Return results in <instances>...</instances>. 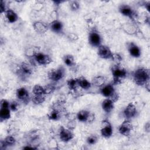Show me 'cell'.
Here are the masks:
<instances>
[{
  "mask_svg": "<svg viewBox=\"0 0 150 150\" xmlns=\"http://www.w3.org/2000/svg\"><path fill=\"white\" fill-rule=\"evenodd\" d=\"M9 104L6 100L2 99L0 103V108H9Z\"/></svg>",
  "mask_w": 150,
  "mask_h": 150,
  "instance_id": "e575fe53",
  "label": "cell"
},
{
  "mask_svg": "<svg viewBox=\"0 0 150 150\" xmlns=\"http://www.w3.org/2000/svg\"><path fill=\"white\" fill-rule=\"evenodd\" d=\"M127 49L129 53L134 57H139L141 56V50L139 47L134 42L127 43Z\"/></svg>",
  "mask_w": 150,
  "mask_h": 150,
  "instance_id": "5bb4252c",
  "label": "cell"
},
{
  "mask_svg": "<svg viewBox=\"0 0 150 150\" xmlns=\"http://www.w3.org/2000/svg\"><path fill=\"white\" fill-rule=\"evenodd\" d=\"M16 96L18 100L23 103L29 101V93L28 90L25 87H20L18 88L16 92Z\"/></svg>",
  "mask_w": 150,
  "mask_h": 150,
  "instance_id": "7c38bea8",
  "label": "cell"
},
{
  "mask_svg": "<svg viewBox=\"0 0 150 150\" xmlns=\"http://www.w3.org/2000/svg\"><path fill=\"white\" fill-rule=\"evenodd\" d=\"M74 135L72 131L67 128H65L63 126H61L59 130V138L63 142H67L73 139Z\"/></svg>",
  "mask_w": 150,
  "mask_h": 150,
  "instance_id": "30bf717a",
  "label": "cell"
},
{
  "mask_svg": "<svg viewBox=\"0 0 150 150\" xmlns=\"http://www.w3.org/2000/svg\"><path fill=\"white\" fill-rule=\"evenodd\" d=\"M64 76V69L62 67L50 69L47 73L48 78L54 81H58Z\"/></svg>",
  "mask_w": 150,
  "mask_h": 150,
  "instance_id": "277c9868",
  "label": "cell"
},
{
  "mask_svg": "<svg viewBox=\"0 0 150 150\" xmlns=\"http://www.w3.org/2000/svg\"><path fill=\"white\" fill-rule=\"evenodd\" d=\"M111 71L113 77V84L117 85L121 84L127 76L126 69L120 64H115L111 67Z\"/></svg>",
  "mask_w": 150,
  "mask_h": 150,
  "instance_id": "7a4b0ae2",
  "label": "cell"
},
{
  "mask_svg": "<svg viewBox=\"0 0 150 150\" xmlns=\"http://www.w3.org/2000/svg\"><path fill=\"white\" fill-rule=\"evenodd\" d=\"M88 43L93 47H98L101 45V37L97 30H93L90 32L88 35Z\"/></svg>",
  "mask_w": 150,
  "mask_h": 150,
  "instance_id": "8992f818",
  "label": "cell"
},
{
  "mask_svg": "<svg viewBox=\"0 0 150 150\" xmlns=\"http://www.w3.org/2000/svg\"><path fill=\"white\" fill-rule=\"evenodd\" d=\"M32 94L34 95H46L44 90V87L36 84L32 88Z\"/></svg>",
  "mask_w": 150,
  "mask_h": 150,
  "instance_id": "4316f807",
  "label": "cell"
},
{
  "mask_svg": "<svg viewBox=\"0 0 150 150\" xmlns=\"http://www.w3.org/2000/svg\"><path fill=\"white\" fill-rule=\"evenodd\" d=\"M67 86L69 89L70 90H76L77 86H79L77 83V78H73L69 79V80L67 81Z\"/></svg>",
  "mask_w": 150,
  "mask_h": 150,
  "instance_id": "83f0119b",
  "label": "cell"
},
{
  "mask_svg": "<svg viewBox=\"0 0 150 150\" xmlns=\"http://www.w3.org/2000/svg\"><path fill=\"white\" fill-rule=\"evenodd\" d=\"M101 107L105 112H111L114 107V102L110 98H107L102 102Z\"/></svg>",
  "mask_w": 150,
  "mask_h": 150,
  "instance_id": "ac0fdd59",
  "label": "cell"
},
{
  "mask_svg": "<svg viewBox=\"0 0 150 150\" xmlns=\"http://www.w3.org/2000/svg\"><path fill=\"white\" fill-rule=\"evenodd\" d=\"M137 114V108L135 105L132 103H129L124 111V115L127 120L134 117Z\"/></svg>",
  "mask_w": 150,
  "mask_h": 150,
  "instance_id": "4fadbf2b",
  "label": "cell"
},
{
  "mask_svg": "<svg viewBox=\"0 0 150 150\" xmlns=\"http://www.w3.org/2000/svg\"><path fill=\"white\" fill-rule=\"evenodd\" d=\"M111 59L112 60H114V62H115L117 63V64H120V63L122 60V57H121V56L119 54L113 53Z\"/></svg>",
  "mask_w": 150,
  "mask_h": 150,
  "instance_id": "836d02e7",
  "label": "cell"
},
{
  "mask_svg": "<svg viewBox=\"0 0 150 150\" xmlns=\"http://www.w3.org/2000/svg\"><path fill=\"white\" fill-rule=\"evenodd\" d=\"M149 70L148 69L141 67L137 69L133 73V80L135 83L140 86L149 82Z\"/></svg>",
  "mask_w": 150,
  "mask_h": 150,
  "instance_id": "6da1fadb",
  "label": "cell"
},
{
  "mask_svg": "<svg viewBox=\"0 0 150 150\" xmlns=\"http://www.w3.org/2000/svg\"><path fill=\"white\" fill-rule=\"evenodd\" d=\"M11 118V110L9 108H1L0 109V121L2 122Z\"/></svg>",
  "mask_w": 150,
  "mask_h": 150,
  "instance_id": "7402d4cb",
  "label": "cell"
},
{
  "mask_svg": "<svg viewBox=\"0 0 150 150\" xmlns=\"http://www.w3.org/2000/svg\"><path fill=\"white\" fill-rule=\"evenodd\" d=\"M23 149H35V148L33 147H29V146H26V147H24Z\"/></svg>",
  "mask_w": 150,
  "mask_h": 150,
  "instance_id": "74e56055",
  "label": "cell"
},
{
  "mask_svg": "<svg viewBox=\"0 0 150 150\" xmlns=\"http://www.w3.org/2000/svg\"><path fill=\"white\" fill-rule=\"evenodd\" d=\"M4 145L6 146H12L15 145L16 142V140L15 138L12 136H7L3 141H2Z\"/></svg>",
  "mask_w": 150,
  "mask_h": 150,
  "instance_id": "f1b7e54d",
  "label": "cell"
},
{
  "mask_svg": "<svg viewBox=\"0 0 150 150\" xmlns=\"http://www.w3.org/2000/svg\"><path fill=\"white\" fill-rule=\"evenodd\" d=\"M47 117L50 120L57 121L61 118V112L56 108H52L47 114Z\"/></svg>",
  "mask_w": 150,
  "mask_h": 150,
  "instance_id": "603a6c76",
  "label": "cell"
},
{
  "mask_svg": "<svg viewBox=\"0 0 150 150\" xmlns=\"http://www.w3.org/2000/svg\"><path fill=\"white\" fill-rule=\"evenodd\" d=\"M69 38L70 39L73 40H75L77 39V38H78L77 36H76V35L74 34V33H73V36H72V35H71V34H70L69 36Z\"/></svg>",
  "mask_w": 150,
  "mask_h": 150,
  "instance_id": "8d00e7d4",
  "label": "cell"
},
{
  "mask_svg": "<svg viewBox=\"0 0 150 150\" xmlns=\"http://www.w3.org/2000/svg\"><path fill=\"white\" fill-rule=\"evenodd\" d=\"M35 31L38 33H44L47 31L49 27L46 23L41 21H36L32 25Z\"/></svg>",
  "mask_w": 150,
  "mask_h": 150,
  "instance_id": "9a60e30c",
  "label": "cell"
},
{
  "mask_svg": "<svg viewBox=\"0 0 150 150\" xmlns=\"http://www.w3.org/2000/svg\"><path fill=\"white\" fill-rule=\"evenodd\" d=\"M0 7H1V13H5L6 11V5H5V2L4 1H1V3H0Z\"/></svg>",
  "mask_w": 150,
  "mask_h": 150,
  "instance_id": "d590c367",
  "label": "cell"
},
{
  "mask_svg": "<svg viewBox=\"0 0 150 150\" xmlns=\"http://www.w3.org/2000/svg\"><path fill=\"white\" fill-rule=\"evenodd\" d=\"M46 95H34L32 97V102L36 105L40 104L45 101Z\"/></svg>",
  "mask_w": 150,
  "mask_h": 150,
  "instance_id": "484cf974",
  "label": "cell"
},
{
  "mask_svg": "<svg viewBox=\"0 0 150 150\" xmlns=\"http://www.w3.org/2000/svg\"><path fill=\"white\" fill-rule=\"evenodd\" d=\"M120 12L124 16L133 18L134 16V12L132 9L128 5H121L119 7Z\"/></svg>",
  "mask_w": 150,
  "mask_h": 150,
  "instance_id": "e0dca14e",
  "label": "cell"
},
{
  "mask_svg": "<svg viewBox=\"0 0 150 150\" xmlns=\"http://www.w3.org/2000/svg\"><path fill=\"white\" fill-rule=\"evenodd\" d=\"M63 62L64 64L70 67H71L74 66L75 64V61H74V58L71 54H66L64 55L63 58Z\"/></svg>",
  "mask_w": 150,
  "mask_h": 150,
  "instance_id": "d4e9b609",
  "label": "cell"
},
{
  "mask_svg": "<svg viewBox=\"0 0 150 150\" xmlns=\"http://www.w3.org/2000/svg\"><path fill=\"white\" fill-rule=\"evenodd\" d=\"M77 118L82 122H91L94 120V114L87 110H81L77 112Z\"/></svg>",
  "mask_w": 150,
  "mask_h": 150,
  "instance_id": "5b68a950",
  "label": "cell"
},
{
  "mask_svg": "<svg viewBox=\"0 0 150 150\" xmlns=\"http://www.w3.org/2000/svg\"><path fill=\"white\" fill-rule=\"evenodd\" d=\"M133 129V125L132 123L128 120H124L122 124L120 125L118 131L119 132L125 137L129 136L131 132V131Z\"/></svg>",
  "mask_w": 150,
  "mask_h": 150,
  "instance_id": "52a82bcc",
  "label": "cell"
},
{
  "mask_svg": "<svg viewBox=\"0 0 150 150\" xmlns=\"http://www.w3.org/2000/svg\"><path fill=\"white\" fill-rule=\"evenodd\" d=\"M97 141H98V138L94 135H91L88 137V138H87V140H86L87 144L88 145H91L96 144L97 143Z\"/></svg>",
  "mask_w": 150,
  "mask_h": 150,
  "instance_id": "4dcf8cb0",
  "label": "cell"
},
{
  "mask_svg": "<svg viewBox=\"0 0 150 150\" xmlns=\"http://www.w3.org/2000/svg\"><path fill=\"white\" fill-rule=\"evenodd\" d=\"M70 9L73 11H76L80 8V4L76 1H71L70 3Z\"/></svg>",
  "mask_w": 150,
  "mask_h": 150,
  "instance_id": "1f68e13d",
  "label": "cell"
},
{
  "mask_svg": "<svg viewBox=\"0 0 150 150\" xmlns=\"http://www.w3.org/2000/svg\"><path fill=\"white\" fill-rule=\"evenodd\" d=\"M19 70L21 71V72L24 74L25 75L28 76L30 75L32 73V66L26 62H22Z\"/></svg>",
  "mask_w": 150,
  "mask_h": 150,
  "instance_id": "44dd1931",
  "label": "cell"
},
{
  "mask_svg": "<svg viewBox=\"0 0 150 150\" xmlns=\"http://www.w3.org/2000/svg\"><path fill=\"white\" fill-rule=\"evenodd\" d=\"M105 83V79L102 76H98L93 79V84L98 87H103Z\"/></svg>",
  "mask_w": 150,
  "mask_h": 150,
  "instance_id": "cb8c5ba5",
  "label": "cell"
},
{
  "mask_svg": "<svg viewBox=\"0 0 150 150\" xmlns=\"http://www.w3.org/2000/svg\"><path fill=\"white\" fill-rule=\"evenodd\" d=\"M78 86L84 90H88L91 87V83L84 77L81 76L77 78Z\"/></svg>",
  "mask_w": 150,
  "mask_h": 150,
  "instance_id": "ffe728a7",
  "label": "cell"
},
{
  "mask_svg": "<svg viewBox=\"0 0 150 150\" xmlns=\"http://www.w3.org/2000/svg\"><path fill=\"white\" fill-rule=\"evenodd\" d=\"M100 92L103 96L110 98L114 103L118 100V94L115 92L112 84H108L104 85L103 87H101Z\"/></svg>",
  "mask_w": 150,
  "mask_h": 150,
  "instance_id": "3957f363",
  "label": "cell"
},
{
  "mask_svg": "<svg viewBox=\"0 0 150 150\" xmlns=\"http://www.w3.org/2000/svg\"><path fill=\"white\" fill-rule=\"evenodd\" d=\"M97 54L98 56L104 59H109L112 58V52L111 49L106 45H101L98 47Z\"/></svg>",
  "mask_w": 150,
  "mask_h": 150,
  "instance_id": "9c48e42d",
  "label": "cell"
},
{
  "mask_svg": "<svg viewBox=\"0 0 150 150\" xmlns=\"http://www.w3.org/2000/svg\"><path fill=\"white\" fill-rule=\"evenodd\" d=\"M5 13V18L8 22L9 23H14L18 19V16L17 13L12 9H7Z\"/></svg>",
  "mask_w": 150,
  "mask_h": 150,
  "instance_id": "d6986e66",
  "label": "cell"
},
{
  "mask_svg": "<svg viewBox=\"0 0 150 150\" xmlns=\"http://www.w3.org/2000/svg\"><path fill=\"white\" fill-rule=\"evenodd\" d=\"M49 28L52 32L56 33H60L63 32V25L62 22L58 20H54L50 23Z\"/></svg>",
  "mask_w": 150,
  "mask_h": 150,
  "instance_id": "2e32d148",
  "label": "cell"
},
{
  "mask_svg": "<svg viewBox=\"0 0 150 150\" xmlns=\"http://www.w3.org/2000/svg\"><path fill=\"white\" fill-rule=\"evenodd\" d=\"M101 128V135L106 138H108L112 135V127L111 124L107 120H104L102 121V125Z\"/></svg>",
  "mask_w": 150,
  "mask_h": 150,
  "instance_id": "ba28073f",
  "label": "cell"
},
{
  "mask_svg": "<svg viewBox=\"0 0 150 150\" xmlns=\"http://www.w3.org/2000/svg\"><path fill=\"white\" fill-rule=\"evenodd\" d=\"M18 107H19L18 103L15 101H13L11 102L9 104V108L12 111H16L18 110Z\"/></svg>",
  "mask_w": 150,
  "mask_h": 150,
  "instance_id": "d6a6232c",
  "label": "cell"
},
{
  "mask_svg": "<svg viewBox=\"0 0 150 150\" xmlns=\"http://www.w3.org/2000/svg\"><path fill=\"white\" fill-rule=\"evenodd\" d=\"M44 90L46 95L50 94L52 93H53V91L55 90V86L50 84H47L44 87Z\"/></svg>",
  "mask_w": 150,
  "mask_h": 150,
  "instance_id": "f546056e",
  "label": "cell"
},
{
  "mask_svg": "<svg viewBox=\"0 0 150 150\" xmlns=\"http://www.w3.org/2000/svg\"><path fill=\"white\" fill-rule=\"evenodd\" d=\"M33 57L35 61L40 65H47L52 62V59L50 56L43 53L37 52Z\"/></svg>",
  "mask_w": 150,
  "mask_h": 150,
  "instance_id": "8fae6325",
  "label": "cell"
}]
</instances>
